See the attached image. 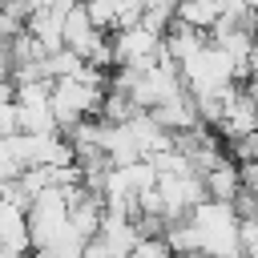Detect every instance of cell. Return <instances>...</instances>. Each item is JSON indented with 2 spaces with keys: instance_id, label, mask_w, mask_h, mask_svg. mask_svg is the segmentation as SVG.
Instances as JSON below:
<instances>
[{
  "instance_id": "cell-4",
  "label": "cell",
  "mask_w": 258,
  "mask_h": 258,
  "mask_svg": "<svg viewBox=\"0 0 258 258\" xmlns=\"http://www.w3.org/2000/svg\"><path fill=\"white\" fill-rule=\"evenodd\" d=\"M202 44H210L206 28H189V24H181V20H169V28L161 32V52H165V60H173V64L189 60Z\"/></svg>"
},
{
  "instance_id": "cell-8",
  "label": "cell",
  "mask_w": 258,
  "mask_h": 258,
  "mask_svg": "<svg viewBox=\"0 0 258 258\" xmlns=\"http://www.w3.org/2000/svg\"><path fill=\"white\" fill-rule=\"evenodd\" d=\"M173 20H181L189 28H210L218 20V8H214V0H177Z\"/></svg>"
},
{
  "instance_id": "cell-12",
  "label": "cell",
  "mask_w": 258,
  "mask_h": 258,
  "mask_svg": "<svg viewBox=\"0 0 258 258\" xmlns=\"http://www.w3.org/2000/svg\"><path fill=\"white\" fill-rule=\"evenodd\" d=\"M242 89H246V97H250V101H254V105H258V69H254V73H246V77H242Z\"/></svg>"
},
{
  "instance_id": "cell-6",
  "label": "cell",
  "mask_w": 258,
  "mask_h": 258,
  "mask_svg": "<svg viewBox=\"0 0 258 258\" xmlns=\"http://www.w3.org/2000/svg\"><path fill=\"white\" fill-rule=\"evenodd\" d=\"M149 113H153V121H157L161 129H169V133L189 129V125H202L189 93H185V97H173V101H165V105H157V109H149Z\"/></svg>"
},
{
  "instance_id": "cell-11",
  "label": "cell",
  "mask_w": 258,
  "mask_h": 258,
  "mask_svg": "<svg viewBox=\"0 0 258 258\" xmlns=\"http://www.w3.org/2000/svg\"><path fill=\"white\" fill-rule=\"evenodd\" d=\"M16 133V101H0V137Z\"/></svg>"
},
{
  "instance_id": "cell-10",
  "label": "cell",
  "mask_w": 258,
  "mask_h": 258,
  "mask_svg": "<svg viewBox=\"0 0 258 258\" xmlns=\"http://www.w3.org/2000/svg\"><path fill=\"white\" fill-rule=\"evenodd\" d=\"M238 181L250 198H258V161H238Z\"/></svg>"
},
{
  "instance_id": "cell-3",
  "label": "cell",
  "mask_w": 258,
  "mask_h": 258,
  "mask_svg": "<svg viewBox=\"0 0 258 258\" xmlns=\"http://www.w3.org/2000/svg\"><path fill=\"white\" fill-rule=\"evenodd\" d=\"M177 69H181V81H185L189 93H206V89H218V85L234 81V60H230L222 48H214V44H202V48H198L189 60H181Z\"/></svg>"
},
{
  "instance_id": "cell-9",
  "label": "cell",
  "mask_w": 258,
  "mask_h": 258,
  "mask_svg": "<svg viewBox=\"0 0 258 258\" xmlns=\"http://www.w3.org/2000/svg\"><path fill=\"white\" fill-rule=\"evenodd\" d=\"M129 258H173V250L165 246V238H141L129 250Z\"/></svg>"
},
{
  "instance_id": "cell-1",
  "label": "cell",
  "mask_w": 258,
  "mask_h": 258,
  "mask_svg": "<svg viewBox=\"0 0 258 258\" xmlns=\"http://www.w3.org/2000/svg\"><path fill=\"white\" fill-rule=\"evenodd\" d=\"M189 222L198 230V254L210 258H242V242H238V214L230 202H198L189 210Z\"/></svg>"
},
{
  "instance_id": "cell-7",
  "label": "cell",
  "mask_w": 258,
  "mask_h": 258,
  "mask_svg": "<svg viewBox=\"0 0 258 258\" xmlns=\"http://www.w3.org/2000/svg\"><path fill=\"white\" fill-rule=\"evenodd\" d=\"M16 133H60L48 101H16Z\"/></svg>"
},
{
  "instance_id": "cell-2",
  "label": "cell",
  "mask_w": 258,
  "mask_h": 258,
  "mask_svg": "<svg viewBox=\"0 0 258 258\" xmlns=\"http://www.w3.org/2000/svg\"><path fill=\"white\" fill-rule=\"evenodd\" d=\"M109 44H113V64L145 69V64L165 60V52H161V32H149L145 24H129V28L109 32Z\"/></svg>"
},
{
  "instance_id": "cell-13",
  "label": "cell",
  "mask_w": 258,
  "mask_h": 258,
  "mask_svg": "<svg viewBox=\"0 0 258 258\" xmlns=\"http://www.w3.org/2000/svg\"><path fill=\"white\" fill-rule=\"evenodd\" d=\"M0 101H16V81L12 77H0Z\"/></svg>"
},
{
  "instance_id": "cell-5",
  "label": "cell",
  "mask_w": 258,
  "mask_h": 258,
  "mask_svg": "<svg viewBox=\"0 0 258 258\" xmlns=\"http://www.w3.org/2000/svg\"><path fill=\"white\" fill-rule=\"evenodd\" d=\"M202 185H206V198H210V202H234V194L242 189V181H238V161H234V157L218 161L214 169L202 173Z\"/></svg>"
}]
</instances>
